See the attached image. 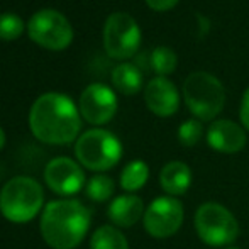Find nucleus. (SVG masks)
<instances>
[{"label": "nucleus", "instance_id": "obj_3", "mask_svg": "<svg viewBox=\"0 0 249 249\" xmlns=\"http://www.w3.org/2000/svg\"><path fill=\"white\" fill-rule=\"evenodd\" d=\"M43 187L31 177H16L0 192V212L7 220L24 224L33 220L43 207Z\"/></svg>", "mask_w": 249, "mask_h": 249}, {"label": "nucleus", "instance_id": "obj_9", "mask_svg": "<svg viewBox=\"0 0 249 249\" xmlns=\"http://www.w3.org/2000/svg\"><path fill=\"white\" fill-rule=\"evenodd\" d=\"M183 205L175 197H158L146 209L142 222L149 236L166 239L180 231L183 224Z\"/></svg>", "mask_w": 249, "mask_h": 249}, {"label": "nucleus", "instance_id": "obj_22", "mask_svg": "<svg viewBox=\"0 0 249 249\" xmlns=\"http://www.w3.org/2000/svg\"><path fill=\"white\" fill-rule=\"evenodd\" d=\"M203 136V125L202 121L198 119H188L178 127V141L185 148H192V146L198 144V141Z\"/></svg>", "mask_w": 249, "mask_h": 249}, {"label": "nucleus", "instance_id": "obj_5", "mask_svg": "<svg viewBox=\"0 0 249 249\" xmlns=\"http://www.w3.org/2000/svg\"><path fill=\"white\" fill-rule=\"evenodd\" d=\"M75 154L89 170L107 171L121 161L122 144L110 131L90 129L76 139Z\"/></svg>", "mask_w": 249, "mask_h": 249}, {"label": "nucleus", "instance_id": "obj_1", "mask_svg": "<svg viewBox=\"0 0 249 249\" xmlns=\"http://www.w3.org/2000/svg\"><path fill=\"white\" fill-rule=\"evenodd\" d=\"M29 127L41 142L61 146L75 141L82 129V121L70 97L48 92L34 100L29 112Z\"/></svg>", "mask_w": 249, "mask_h": 249}, {"label": "nucleus", "instance_id": "obj_26", "mask_svg": "<svg viewBox=\"0 0 249 249\" xmlns=\"http://www.w3.org/2000/svg\"><path fill=\"white\" fill-rule=\"evenodd\" d=\"M224 249H239V248H224Z\"/></svg>", "mask_w": 249, "mask_h": 249}, {"label": "nucleus", "instance_id": "obj_24", "mask_svg": "<svg viewBox=\"0 0 249 249\" xmlns=\"http://www.w3.org/2000/svg\"><path fill=\"white\" fill-rule=\"evenodd\" d=\"M241 122H243V125L249 131V89L244 92L243 95V100H241Z\"/></svg>", "mask_w": 249, "mask_h": 249}, {"label": "nucleus", "instance_id": "obj_16", "mask_svg": "<svg viewBox=\"0 0 249 249\" xmlns=\"http://www.w3.org/2000/svg\"><path fill=\"white\" fill-rule=\"evenodd\" d=\"M112 83L124 95H136L142 89V73L132 63H121L112 70Z\"/></svg>", "mask_w": 249, "mask_h": 249}, {"label": "nucleus", "instance_id": "obj_13", "mask_svg": "<svg viewBox=\"0 0 249 249\" xmlns=\"http://www.w3.org/2000/svg\"><path fill=\"white\" fill-rule=\"evenodd\" d=\"M246 132L239 124L227 119L213 121L207 129V142L213 151L226 154L239 153L246 146Z\"/></svg>", "mask_w": 249, "mask_h": 249}, {"label": "nucleus", "instance_id": "obj_12", "mask_svg": "<svg viewBox=\"0 0 249 249\" xmlns=\"http://www.w3.org/2000/svg\"><path fill=\"white\" fill-rule=\"evenodd\" d=\"M144 102L148 108L158 117H170L178 110L180 95L177 87L166 76L149 80L144 89Z\"/></svg>", "mask_w": 249, "mask_h": 249}, {"label": "nucleus", "instance_id": "obj_20", "mask_svg": "<svg viewBox=\"0 0 249 249\" xmlns=\"http://www.w3.org/2000/svg\"><path fill=\"white\" fill-rule=\"evenodd\" d=\"M114 180L105 175H97L87 183V197L92 198L93 202H105L114 194Z\"/></svg>", "mask_w": 249, "mask_h": 249}, {"label": "nucleus", "instance_id": "obj_19", "mask_svg": "<svg viewBox=\"0 0 249 249\" xmlns=\"http://www.w3.org/2000/svg\"><path fill=\"white\" fill-rule=\"evenodd\" d=\"M177 63H178L177 53L168 46L154 48L149 54L151 70H154V73L158 76H166L170 73H173L175 68H177Z\"/></svg>", "mask_w": 249, "mask_h": 249}, {"label": "nucleus", "instance_id": "obj_15", "mask_svg": "<svg viewBox=\"0 0 249 249\" xmlns=\"http://www.w3.org/2000/svg\"><path fill=\"white\" fill-rule=\"evenodd\" d=\"M161 188L170 197L183 195L192 185V170L183 161H170L160 173Z\"/></svg>", "mask_w": 249, "mask_h": 249}, {"label": "nucleus", "instance_id": "obj_21", "mask_svg": "<svg viewBox=\"0 0 249 249\" xmlns=\"http://www.w3.org/2000/svg\"><path fill=\"white\" fill-rule=\"evenodd\" d=\"M24 33V20L14 12L0 14V39L14 41Z\"/></svg>", "mask_w": 249, "mask_h": 249}, {"label": "nucleus", "instance_id": "obj_7", "mask_svg": "<svg viewBox=\"0 0 249 249\" xmlns=\"http://www.w3.org/2000/svg\"><path fill=\"white\" fill-rule=\"evenodd\" d=\"M27 34L39 46L51 51H61L73 41V27L61 12L41 9L27 22Z\"/></svg>", "mask_w": 249, "mask_h": 249}, {"label": "nucleus", "instance_id": "obj_4", "mask_svg": "<svg viewBox=\"0 0 249 249\" xmlns=\"http://www.w3.org/2000/svg\"><path fill=\"white\" fill-rule=\"evenodd\" d=\"M183 99L198 121H213L226 104V90L219 78L207 71H195L183 83Z\"/></svg>", "mask_w": 249, "mask_h": 249}, {"label": "nucleus", "instance_id": "obj_2", "mask_svg": "<svg viewBox=\"0 0 249 249\" xmlns=\"http://www.w3.org/2000/svg\"><path fill=\"white\" fill-rule=\"evenodd\" d=\"M90 227V212L78 200H53L41 215V234L53 249H75Z\"/></svg>", "mask_w": 249, "mask_h": 249}, {"label": "nucleus", "instance_id": "obj_14", "mask_svg": "<svg viewBox=\"0 0 249 249\" xmlns=\"http://www.w3.org/2000/svg\"><path fill=\"white\" fill-rule=\"evenodd\" d=\"M144 203L138 195H121L108 205L107 215L115 226L132 227L141 217H144Z\"/></svg>", "mask_w": 249, "mask_h": 249}, {"label": "nucleus", "instance_id": "obj_23", "mask_svg": "<svg viewBox=\"0 0 249 249\" xmlns=\"http://www.w3.org/2000/svg\"><path fill=\"white\" fill-rule=\"evenodd\" d=\"M180 0H146L149 9L156 10V12H166V10H171Z\"/></svg>", "mask_w": 249, "mask_h": 249}, {"label": "nucleus", "instance_id": "obj_17", "mask_svg": "<svg viewBox=\"0 0 249 249\" xmlns=\"http://www.w3.org/2000/svg\"><path fill=\"white\" fill-rule=\"evenodd\" d=\"M149 178V168L144 161H131L121 173V187L125 192H138L146 185Z\"/></svg>", "mask_w": 249, "mask_h": 249}, {"label": "nucleus", "instance_id": "obj_10", "mask_svg": "<svg viewBox=\"0 0 249 249\" xmlns=\"http://www.w3.org/2000/svg\"><path fill=\"white\" fill-rule=\"evenodd\" d=\"M80 114L87 122L95 125L107 124L117 112V97L110 87L92 83L80 95Z\"/></svg>", "mask_w": 249, "mask_h": 249}, {"label": "nucleus", "instance_id": "obj_6", "mask_svg": "<svg viewBox=\"0 0 249 249\" xmlns=\"http://www.w3.org/2000/svg\"><path fill=\"white\" fill-rule=\"evenodd\" d=\"M195 229L205 244L229 246L239 234V224L231 210L217 202H205L195 212Z\"/></svg>", "mask_w": 249, "mask_h": 249}, {"label": "nucleus", "instance_id": "obj_11", "mask_svg": "<svg viewBox=\"0 0 249 249\" xmlns=\"http://www.w3.org/2000/svg\"><path fill=\"white\" fill-rule=\"evenodd\" d=\"M44 180L48 187L58 195H75L85 183V173L73 160L59 156L51 160L44 170Z\"/></svg>", "mask_w": 249, "mask_h": 249}, {"label": "nucleus", "instance_id": "obj_25", "mask_svg": "<svg viewBox=\"0 0 249 249\" xmlns=\"http://www.w3.org/2000/svg\"><path fill=\"white\" fill-rule=\"evenodd\" d=\"M3 144H5V132H3V129L0 127V149L3 148Z\"/></svg>", "mask_w": 249, "mask_h": 249}, {"label": "nucleus", "instance_id": "obj_8", "mask_svg": "<svg viewBox=\"0 0 249 249\" xmlns=\"http://www.w3.org/2000/svg\"><path fill=\"white\" fill-rule=\"evenodd\" d=\"M141 46V29L132 16L114 12L104 24V48L110 58L127 59Z\"/></svg>", "mask_w": 249, "mask_h": 249}, {"label": "nucleus", "instance_id": "obj_18", "mask_svg": "<svg viewBox=\"0 0 249 249\" xmlns=\"http://www.w3.org/2000/svg\"><path fill=\"white\" fill-rule=\"evenodd\" d=\"M90 249H129V243L114 226H102L93 232Z\"/></svg>", "mask_w": 249, "mask_h": 249}]
</instances>
